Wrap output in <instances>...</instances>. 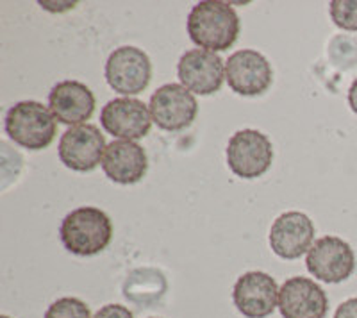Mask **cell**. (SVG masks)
I'll use <instances>...</instances> for the list:
<instances>
[{
  "label": "cell",
  "mask_w": 357,
  "mask_h": 318,
  "mask_svg": "<svg viewBox=\"0 0 357 318\" xmlns=\"http://www.w3.org/2000/svg\"><path fill=\"white\" fill-rule=\"evenodd\" d=\"M152 120L162 131L178 132L193 123L199 113L195 95L183 84H162L151 97Z\"/></svg>",
  "instance_id": "cell-6"
},
{
  "label": "cell",
  "mask_w": 357,
  "mask_h": 318,
  "mask_svg": "<svg viewBox=\"0 0 357 318\" xmlns=\"http://www.w3.org/2000/svg\"><path fill=\"white\" fill-rule=\"evenodd\" d=\"M93 318H134V315L130 313L129 308L122 306V304H107V306L100 308L93 315Z\"/></svg>",
  "instance_id": "cell-19"
},
{
  "label": "cell",
  "mask_w": 357,
  "mask_h": 318,
  "mask_svg": "<svg viewBox=\"0 0 357 318\" xmlns=\"http://www.w3.org/2000/svg\"><path fill=\"white\" fill-rule=\"evenodd\" d=\"M279 290L275 279L266 272H247L236 281L232 301L243 317L266 318L279 308Z\"/></svg>",
  "instance_id": "cell-11"
},
{
  "label": "cell",
  "mask_w": 357,
  "mask_h": 318,
  "mask_svg": "<svg viewBox=\"0 0 357 318\" xmlns=\"http://www.w3.org/2000/svg\"><path fill=\"white\" fill-rule=\"evenodd\" d=\"M106 139L97 126L82 123L70 127L59 139V159L66 168L75 172H91L102 165Z\"/></svg>",
  "instance_id": "cell-8"
},
{
  "label": "cell",
  "mask_w": 357,
  "mask_h": 318,
  "mask_svg": "<svg viewBox=\"0 0 357 318\" xmlns=\"http://www.w3.org/2000/svg\"><path fill=\"white\" fill-rule=\"evenodd\" d=\"M270 247L282 259H298L309 252L314 240V224L305 213L288 211L277 216L270 229Z\"/></svg>",
  "instance_id": "cell-13"
},
{
  "label": "cell",
  "mask_w": 357,
  "mask_h": 318,
  "mask_svg": "<svg viewBox=\"0 0 357 318\" xmlns=\"http://www.w3.org/2000/svg\"><path fill=\"white\" fill-rule=\"evenodd\" d=\"M45 318H93L86 302L75 297H63L52 302Z\"/></svg>",
  "instance_id": "cell-17"
},
{
  "label": "cell",
  "mask_w": 357,
  "mask_h": 318,
  "mask_svg": "<svg viewBox=\"0 0 357 318\" xmlns=\"http://www.w3.org/2000/svg\"><path fill=\"white\" fill-rule=\"evenodd\" d=\"M305 265L314 279L337 285L350 278L356 270V254L345 240L324 236L309 249Z\"/></svg>",
  "instance_id": "cell-7"
},
{
  "label": "cell",
  "mask_w": 357,
  "mask_h": 318,
  "mask_svg": "<svg viewBox=\"0 0 357 318\" xmlns=\"http://www.w3.org/2000/svg\"><path fill=\"white\" fill-rule=\"evenodd\" d=\"M0 318H9V317H6V315H2V317H0Z\"/></svg>",
  "instance_id": "cell-22"
},
{
  "label": "cell",
  "mask_w": 357,
  "mask_h": 318,
  "mask_svg": "<svg viewBox=\"0 0 357 318\" xmlns=\"http://www.w3.org/2000/svg\"><path fill=\"white\" fill-rule=\"evenodd\" d=\"M152 79V63L138 47H120L109 54L106 63V81L116 93L138 95L145 91Z\"/></svg>",
  "instance_id": "cell-5"
},
{
  "label": "cell",
  "mask_w": 357,
  "mask_h": 318,
  "mask_svg": "<svg viewBox=\"0 0 357 318\" xmlns=\"http://www.w3.org/2000/svg\"><path fill=\"white\" fill-rule=\"evenodd\" d=\"M151 109L138 98H113L102 107L100 123L104 131L127 142L145 138L152 127Z\"/></svg>",
  "instance_id": "cell-10"
},
{
  "label": "cell",
  "mask_w": 357,
  "mask_h": 318,
  "mask_svg": "<svg viewBox=\"0 0 357 318\" xmlns=\"http://www.w3.org/2000/svg\"><path fill=\"white\" fill-rule=\"evenodd\" d=\"M188 34L200 49L222 52L231 49L240 34L238 13L220 0H204L188 15Z\"/></svg>",
  "instance_id": "cell-1"
},
{
  "label": "cell",
  "mask_w": 357,
  "mask_h": 318,
  "mask_svg": "<svg viewBox=\"0 0 357 318\" xmlns=\"http://www.w3.org/2000/svg\"><path fill=\"white\" fill-rule=\"evenodd\" d=\"M54 119L65 126H82L95 111V95L84 82L61 81L49 93Z\"/></svg>",
  "instance_id": "cell-15"
},
{
  "label": "cell",
  "mask_w": 357,
  "mask_h": 318,
  "mask_svg": "<svg viewBox=\"0 0 357 318\" xmlns=\"http://www.w3.org/2000/svg\"><path fill=\"white\" fill-rule=\"evenodd\" d=\"M282 318H325L329 298L320 285L307 278H289L279 290Z\"/></svg>",
  "instance_id": "cell-14"
},
{
  "label": "cell",
  "mask_w": 357,
  "mask_h": 318,
  "mask_svg": "<svg viewBox=\"0 0 357 318\" xmlns=\"http://www.w3.org/2000/svg\"><path fill=\"white\" fill-rule=\"evenodd\" d=\"M181 84L197 95H213L222 88L225 65L222 57L204 49L188 50L177 63Z\"/></svg>",
  "instance_id": "cell-12"
},
{
  "label": "cell",
  "mask_w": 357,
  "mask_h": 318,
  "mask_svg": "<svg viewBox=\"0 0 357 318\" xmlns=\"http://www.w3.org/2000/svg\"><path fill=\"white\" fill-rule=\"evenodd\" d=\"M329 13L337 27L357 33V0H333Z\"/></svg>",
  "instance_id": "cell-18"
},
{
  "label": "cell",
  "mask_w": 357,
  "mask_h": 318,
  "mask_svg": "<svg viewBox=\"0 0 357 318\" xmlns=\"http://www.w3.org/2000/svg\"><path fill=\"white\" fill-rule=\"evenodd\" d=\"M349 106L350 109L357 114V79L350 84L349 88Z\"/></svg>",
  "instance_id": "cell-21"
},
{
  "label": "cell",
  "mask_w": 357,
  "mask_h": 318,
  "mask_svg": "<svg viewBox=\"0 0 357 318\" xmlns=\"http://www.w3.org/2000/svg\"><path fill=\"white\" fill-rule=\"evenodd\" d=\"M334 318H357V297L349 298L340 304L334 313Z\"/></svg>",
  "instance_id": "cell-20"
},
{
  "label": "cell",
  "mask_w": 357,
  "mask_h": 318,
  "mask_svg": "<svg viewBox=\"0 0 357 318\" xmlns=\"http://www.w3.org/2000/svg\"><path fill=\"white\" fill-rule=\"evenodd\" d=\"M102 170L116 184H136L146 176L149 158L145 149L136 142L116 139L111 142L104 152Z\"/></svg>",
  "instance_id": "cell-16"
},
{
  "label": "cell",
  "mask_w": 357,
  "mask_h": 318,
  "mask_svg": "<svg viewBox=\"0 0 357 318\" xmlns=\"http://www.w3.org/2000/svg\"><path fill=\"white\" fill-rule=\"evenodd\" d=\"M225 79L234 93L257 97L268 91L273 81L272 65L257 50L243 49L232 54L225 63Z\"/></svg>",
  "instance_id": "cell-9"
},
{
  "label": "cell",
  "mask_w": 357,
  "mask_h": 318,
  "mask_svg": "<svg viewBox=\"0 0 357 318\" xmlns=\"http://www.w3.org/2000/svg\"><path fill=\"white\" fill-rule=\"evenodd\" d=\"M59 236L68 252L75 256H95L111 243L113 224L102 209L82 206L63 218Z\"/></svg>",
  "instance_id": "cell-2"
},
{
  "label": "cell",
  "mask_w": 357,
  "mask_h": 318,
  "mask_svg": "<svg viewBox=\"0 0 357 318\" xmlns=\"http://www.w3.org/2000/svg\"><path fill=\"white\" fill-rule=\"evenodd\" d=\"M227 165L241 179H257L264 176L273 161L272 142L256 129H243L231 136L227 143Z\"/></svg>",
  "instance_id": "cell-4"
},
{
  "label": "cell",
  "mask_w": 357,
  "mask_h": 318,
  "mask_svg": "<svg viewBox=\"0 0 357 318\" xmlns=\"http://www.w3.org/2000/svg\"><path fill=\"white\" fill-rule=\"evenodd\" d=\"M52 111L36 100L18 103L6 114V132L13 142L29 151H43L56 138Z\"/></svg>",
  "instance_id": "cell-3"
}]
</instances>
